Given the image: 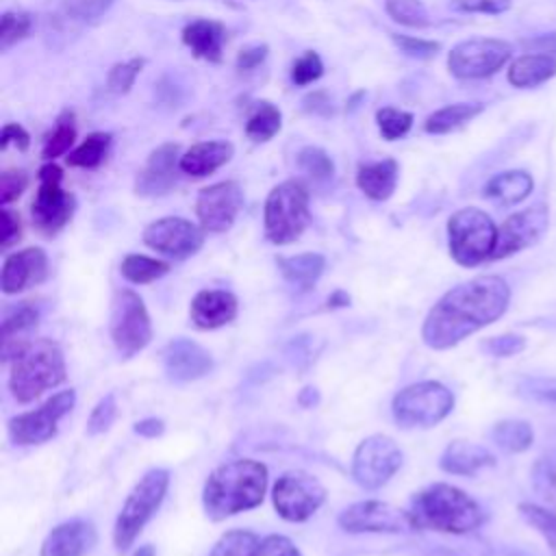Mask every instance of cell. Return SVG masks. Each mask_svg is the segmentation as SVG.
<instances>
[{
    "instance_id": "44dd1931",
    "label": "cell",
    "mask_w": 556,
    "mask_h": 556,
    "mask_svg": "<svg viewBox=\"0 0 556 556\" xmlns=\"http://www.w3.org/2000/svg\"><path fill=\"white\" fill-rule=\"evenodd\" d=\"M163 363H165L167 376L178 382L195 380L208 374L213 365L208 352L189 339L172 341L163 354Z\"/></svg>"
},
{
    "instance_id": "91938a15",
    "label": "cell",
    "mask_w": 556,
    "mask_h": 556,
    "mask_svg": "<svg viewBox=\"0 0 556 556\" xmlns=\"http://www.w3.org/2000/svg\"><path fill=\"white\" fill-rule=\"evenodd\" d=\"M302 106L306 113H313V115H330L332 113V106H330V98L326 91H311L304 96L302 100Z\"/></svg>"
},
{
    "instance_id": "cb8c5ba5",
    "label": "cell",
    "mask_w": 556,
    "mask_h": 556,
    "mask_svg": "<svg viewBox=\"0 0 556 556\" xmlns=\"http://www.w3.org/2000/svg\"><path fill=\"white\" fill-rule=\"evenodd\" d=\"M93 543V526L89 521L74 519L50 530L41 545V556H85Z\"/></svg>"
},
{
    "instance_id": "2e32d148",
    "label": "cell",
    "mask_w": 556,
    "mask_h": 556,
    "mask_svg": "<svg viewBox=\"0 0 556 556\" xmlns=\"http://www.w3.org/2000/svg\"><path fill=\"white\" fill-rule=\"evenodd\" d=\"M243 208V189L235 180H222L200 189L195 215L204 232H226Z\"/></svg>"
},
{
    "instance_id": "5b68a950",
    "label": "cell",
    "mask_w": 556,
    "mask_h": 556,
    "mask_svg": "<svg viewBox=\"0 0 556 556\" xmlns=\"http://www.w3.org/2000/svg\"><path fill=\"white\" fill-rule=\"evenodd\" d=\"M265 237L276 245L295 241L311 222L308 187L302 180L289 178L276 185L265 200Z\"/></svg>"
},
{
    "instance_id": "7c38bea8",
    "label": "cell",
    "mask_w": 556,
    "mask_h": 556,
    "mask_svg": "<svg viewBox=\"0 0 556 556\" xmlns=\"http://www.w3.org/2000/svg\"><path fill=\"white\" fill-rule=\"evenodd\" d=\"M402 465V450L387 434L367 437L354 452L352 476L363 489H380Z\"/></svg>"
},
{
    "instance_id": "e575fe53",
    "label": "cell",
    "mask_w": 556,
    "mask_h": 556,
    "mask_svg": "<svg viewBox=\"0 0 556 556\" xmlns=\"http://www.w3.org/2000/svg\"><path fill=\"white\" fill-rule=\"evenodd\" d=\"M111 143H113L111 132H104V130L89 132L85 137V141L65 156V161H67L70 167L93 169V167H98L106 159V154L111 150Z\"/></svg>"
},
{
    "instance_id": "8d00e7d4",
    "label": "cell",
    "mask_w": 556,
    "mask_h": 556,
    "mask_svg": "<svg viewBox=\"0 0 556 556\" xmlns=\"http://www.w3.org/2000/svg\"><path fill=\"white\" fill-rule=\"evenodd\" d=\"M282 126V113L276 104L263 100V102H256V106L252 109L248 122H245V135L256 141V143H263V141H269L271 137L278 135Z\"/></svg>"
},
{
    "instance_id": "ba28073f",
    "label": "cell",
    "mask_w": 556,
    "mask_h": 556,
    "mask_svg": "<svg viewBox=\"0 0 556 556\" xmlns=\"http://www.w3.org/2000/svg\"><path fill=\"white\" fill-rule=\"evenodd\" d=\"M454 408L452 391L434 380L417 382L393 397V417L402 428H432Z\"/></svg>"
},
{
    "instance_id": "52a82bcc",
    "label": "cell",
    "mask_w": 556,
    "mask_h": 556,
    "mask_svg": "<svg viewBox=\"0 0 556 556\" xmlns=\"http://www.w3.org/2000/svg\"><path fill=\"white\" fill-rule=\"evenodd\" d=\"M169 486V473L165 469H150L128 493L113 530V541L117 549L130 547L143 526L161 506Z\"/></svg>"
},
{
    "instance_id": "6125c7cd",
    "label": "cell",
    "mask_w": 556,
    "mask_h": 556,
    "mask_svg": "<svg viewBox=\"0 0 556 556\" xmlns=\"http://www.w3.org/2000/svg\"><path fill=\"white\" fill-rule=\"evenodd\" d=\"M135 432L137 434H141V437H159L161 432H163V421L161 419H154V417H150V419H143V421H139V424H135Z\"/></svg>"
},
{
    "instance_id": "484cf974",
    "label": "cell",
    "mask_w": 556,
    "mask_h": 556,
    "mask_svg": "<svg viewBox=\"0 0 556 556\" xmlns=\"http://www.w3.org/2000/svg\"><path fill=\"white\" fill-rule=\"evenodd\" d=\"M441 469L454 476H476L478 471L493 467L495 456L480 443L471 441H452L439 460Z\"/></svg>"
},
{
    "instance_id": "6da1fadb",
    "label": "cell",
    "mask_w": 556,
    "mask_h": 556,
    "mask_svg": "<svg viewBox=\"0 0 556 556\" xmlns=\"http://www.w3.org/2000/svg\"><path fill=\"white\" fill-rule=\"evenodd\" d=\"M510 302V287L502 276L484 274L452 287L430 308L421 339L432 350H447L497 321Z\"/></svg>"
},
{
    "instance_id": "ac0fdd59",
    "label": "cell",
    "mask_w": 556,
    "mask_h": 556,
    "mask_svg": "<svg viewBox=\"0 0 556 556\" xmlns=\"http://www.w3.org/2000/svg\"><path fill=\"white\" fill-rule=\"evenodd\" d=\"M339 526L348 532H410L413 521L408 510L389 502L365 500L348 506L339 515Z\"/></svg>"
},
{
    "instance_id": "681fc988",
    "label": "cell",
    "mask_w": 556,
    "mask_h": 556,
    "mask_svg": "<svg viewBox=\"0 0 556 556\" xmlns=\"http://www.w3.org/2000/svg\"><path fill=\"white\" fill-rule=\"evenodd\" d=\"M519 395L528 397V400H536V402H547V404H556V378H523L517 384Z\"/></svg>"
},
{
    "instance_id": "bcb514c9",
    "label": "cell",
    "mask_w": 556,
    "mask_h": 556,
    "mask_svg": "<svg viewBox=\"0 0 556 556\" xmlns=\"http://www.w3.org/2000/svg\"><path fill=\"white\" fill-rule=\"evenodd\" d=\"M143 65H146V59H141V56H132L128 61L115 63L106 74V89L111 93H117V96L130 91V87L135 85Z\"/></svg>"
},
{
    "instance_id": "11a10c76",
    "label": "cell",
    "mask_w": 556,
    "mask_h": 556,
    "mask_svg": "<svg viewBox=\"0 0 556 556\" xmlns=\"http://www.w3.org/2000/svg\"><path fill=\"white\" fill-rule=\"evenodd\" d=\"M269 54V46L267 43H252V46H245L237 52V59H235V67L239 72H252L256 70Z\"/></svg>"
},
{
    "instance_id": "9c48e42d",
    "label": "cell",
    "mask_w": 556,
    "mask_h": 556,
    "mask_svg": "<svg viewBox=\"0 0 556 556\" xmlns=\"http://www.w3.org/2000/svg\"><path fill=\"white\" fill-rule=\"evenodd\" d=\"M513 56V46L495 37H473L456 43L447 54V70L454 78L478 80L497 74Z\"/></svg>"
},
{
    "instance_id": "be15d7a7",
    "label": "cell",
    "mask_w": 556,
    "mask_h": 556,
    "mask_svg": "<svg viewBox=\"0 0 556 556\" xmlns=\"http://www.w3.org/2000/svg\"><path fill=\"white\" fill-rule=\"evenodd\" d=\"M350 302V298L343 293V291H337L334 295H330V300H328V304H332V306H345Z\"/></svg>"
},
{
    "instance_id": "b9f144b4",
    "label": "cell",
    "mask_w": 556,
    "mask_h": 556,
    "mask_svg": "<svg viewBox=\"0 0 556 556\" xmlns=\"http://www.w3.org/2000/svg\"><path fill=\"white\" fill-rule=\"evenodd\" d=\"M35 17L28 11H4L0 17V50L7 52L11 46L26 39L33 30Z\"/></svg>"
},
{
    "instance_id": "9f6ffc18",
    "label": "cell",
    "mask_w": 556,
    "mask_h": 556,
    "mask_svg": "<svg viewBox=\"0 0 556 556\" xmlns=\"http://www.w3.org/2000/svg\"><path fill=\"white\" fill-rule=\"evenodd\" d=\"M258 556H302V554H300V549L287 536L271 534V536L261 541Z\"/></svg>"
},
{
    "instance_id": "9a60e30c",
    "label": "cell",
    "mask_w": 556,
    "mask_h": 556,
    "mask_svg": "<svg viewBox=\"0 0 556 556\" xmlns=\"http://www.w3.org/2000/svg\"><path fill=\"white\" fill-rule=\"evenodd\" d=\"M547 228H549V208L543 202L513 213L497 228V243L491 261H500L526 248H532L543 239Z\"/></svg>"
},
{
    "instance_id": "ee69618b",
    "label": "cell",
    "mask_w": 556,
    "mask_h": 556,
    "mask_svg": "<svg viewBox=\"0 0 556 556\" xmlns=\"http://www.w3.org/2000/svg\"><path fill=\"white\" fill-rule=\"evenodd\" d=\"M376 124L387 141L402 139L413 128V113L395 106H382L376 111Z\"/></svg>"
},
{
    "instance_id": "ffe728a7",
    "label": "cell",
    "mask_w": 556,
    "mask_h": 556,
    "mask_svg": "<svg viewBox=\"0 0 556 556\" xmlns=\"http://www.w3.org/2000/svg\"><path fill=\"white\" fill-rule=\"evenodd\" d=\"M48 276V256L41 248H24L4 258L2 265V291L20 293L33 285H39Z\"/></svg>"
},
{
    "instance_id": "7dc6e473",
    "label": "cell",
    "mask_w": 556,
    "mask_h": 556,
    "mask_svg": "<svg viewBox=\"0 0 556 556\" xmlns=\"http://www.w3.org/2000/svg\"><path fill=\"white\" fill-rule=\"evenodd\" d=\"M324 74V61L315 50H306L291 67V80L298 87H306L315 80H319Z\"/></svg>"
},
{
    "instance_id": "680465c9",
    "label": "cell",
    "mask_w": 556,
    "mask_h": 556,
    "mask_svg": "<svg viewBox=\"0 0 556 556\" xmlns=\"http://www.w3.org/2000/svg\"><path fill=\"white\" fill-rule=\"evenodd\" d=\"M20 237H22V222H20V215L13 213L11 208H2V235H0V245H2V248H11Z\"/></svg>"
},
{
    "instance_id": "60d3db41",
    "label": "cell",
    "mask_w": 556,
    "mask_h": 556,
    "mask_svg": "<svg viewBox=\"0 0 556 556\" xmlns=\"http://www.w3.org/2000/svg\"><path fill=\"white\" fill-rule=\"evenodd\" d=\"M517 510H519L521 519L545 539L552 554L556 556V513L541 504H534V502H521L517 506Z\"/></svg>"
},
{
    "instance_id": "f907efd6",
    "label": "cell",
    "mask_w": 556,
    "mask_h": 556,
    "mask_svg": "<svg viewBox=\"0 0 556 556\" xmlns=\"http://www.w3.org/2000/svg\"><path fill=\"white\" fill-rule=\"evenodd\" d=\"M482 348H484V352L491 354V356L506 358V356H515V354H519V352L526 350V337L506 332V334H497V337L486 339Z\"/></svg>"
},
{
    "instance_id": "ab89813d",
    "label": "cell",
    "mask_w": 556,
    "mask_h": 556,
    "mask_svg": "<svg viewBox=\"0 0 556 556\" xmlns=\"http://www.w3.org/2000/svg\"><path fill=\"white\" fill-rule=\"evenodd\" d=\"M261 541L248 530H228L213 545L208 556H258Z\"/></svg>"
},
{
    "instance_id": "4dcf8cb0",
    "label": "cell",
    "mask_w": 556,
    "mask_h": 556,
    "mask_svg": "<svg viewBox=\"0 0 556 556\" xmlns=\"http://www.w3.org/2000/svg\"><path fill=\"white\" fill-rule=\"evenodd\" d=\"M37 326V311L30 304L13 308L2 321V358H15L28 343L30 330Z\"/></svg>"
},
{
    "instance_id": "8fae6325",
    "label": "cell",
    "mask_w": 556,
    "mask_h": 556,
    "mask_svg": "<svg viewBox=\"0 0 556 556\" xmlns=\"http://www.w3.org/2000/svg\"><path fill=\"white\" fill-rule=\"evenodd\" d=\"M111 339L122 356H132L141 352L152 339V326L143 300L130 291L122 289L113 295L111 302Z\"/></svg>"
},
{
    "instance_id": "836d02e7",
    "label": "cell",
    "mask_w": 556,
    "mask_h": 556,
    "mask_svg": "<svg viewBox=\"0 0 556 556\" xmlns=\"http://www.w3.org/2000/svg\"><path fill=\"white\" fill-rule=\"evenodd\" d=\"M491 439L510 454H521L532 447L534 443V430L523 419H502L493 426Z\"/></svg>"
},
{
    "instance_id": "5bb4252c",
    "label": "cell",
    "mask_w": 556,
    "mask_h": 556,
    "mask_svg": "<svg viewBox=\"0 0 556 556\" xmlns=\"http://www.w3.org/2000/svg\"><path fill=\"white\" fill-rule=\"evenodd\" d=\"M74 391H61L39 408L22 413L9 421V437L17 445H39L54 437L56 424L74 408Z\"/></svg>"
},
{
    "instance_id": "d6986e66",
    "label": "cell",
    "mask_w": 556,
    "mask_h": 556,
    "mask_svg": "<svg viewBox=\"0 0 556 556\" xmlns=\"http://www.w3.org/2000/svg\"><path fill=\"white\" fill-rule=\"evenodd\" d=\"M180 172V146L178 143H161L150 152L143 169L137 174L135 193L143 198L165 195L178 182Z\"/></svg>"
},
{
    "instance_id": "4fadbf2b",
    "label": "cell",
    "mask_w": 556,
    "mask_h": 556,
    "mask_svg": "<svg viewBox=\"0 0 556 556\" xmlns=\"http://www.w3.org/2000/svg\"><path fill=\"white\" fill-rule=\"evenodd\" d=\"M326 489L306 471H285L274 484V506L287 521L308 519L324 502Z\"/></svg>"
},
{
    "instance_id": "e7e4bbea",
    "label": "cell",
    "mask_w": 556,
    "mask_h": 556,
    "mask_svg": "<svg viewBox=\"0 0 556 556\" xmlns=\"http://www.w3.org/2000/svg\"><path fill=\"white\" fill-rule=\"evenodd\" d=\"M135 556H154V549L150 545H143V547H139V552Z\"/></svg>"
},
{
    "instance_id": "6f0895ef",
    "label": "cell",
    "mask_w": 556,
    "mask_h": 556,
    "mask_svg": "<svg viewBox=\"0 0 556 556\" xmlns=\"http://www.w3.org/2000/svg\"><path fill=\"white\" fill-rule=\"evenodd\" d=\"M9 146H15V148L22 150V152L28 150V146H30V135L26 132L24 126L13 124V122H9V124L2 126V132H0V150H7Z\"/></svg>"
},
{
    "instance_id": "30bf717a",
    "label": "cell",
    "mask_w": 556,
    "mask_h": 556,
    "mask_svg": "<svg viewBox=\"0 0 556 556\" xmlns=\"http://www.w3.org/2000/svg\"><path fill=\"white\" fill-rule=\"evenodd\" d=\"M63 169L56 163H46L39 169V187L30 204V215L39 232L46 237L56 235L74 215L76 200L61 187Z\"/></svg>"
},
{
    "instance_id": "f546056e",
    "label": "cell",
    "mask_w": 556,
    "mask_h": 556,
    "mask_svg": "<svg viewBox=\"0 0 556 556\" xmlns=\"http://www.w3.org/2000/svg\"><path fill=\"white\" fill-rule=\"evenodd\" d=\"M556 76V56L543 52H528L510 61L508 83L517 89H532Z\"/></svg>"
},
{
    "instance_id": "7bdbcfd3",
    "label": "cell",
    "mask_w": 556,
    "mask_h": 556,
    "mask_svg": "<svg viewBox=\"0 0 556 556\" xmlns=\"http://www.w3.org/2000/svg\"><path fill=\"white\" fill-rule=\"evenodd\" d=\"M384 11L391 20L408 28H424L430 26V13L421 0H387Z\"/></svg>"
},
{
    "instance_id": "7402d4cb",
    "label": "cell",
    "mask_w": 556,
    "mask_h": 556,
    "mask_svg": "<svg viewBox=\"0 0 556 556\" xmlns=\"http://www.w3.org/2000/svg\"><path fill=\"white\" fill-rule=\"evenodd\" d=\"M115 4V0H65L50 17L48 35H76L80 28L96 24Z\"/></svg>"
},
{
    "instance_id": "d4e9b609",
    "label": "cell",
    "mask_w": 556,
    "mask_h": 556,
    "mask_svg": "<svg viewBox=\"0 0 556 556\" xmlns=\"http://www.w3.org/2000/svg\"><path fill=\"white\" fill-rule=\"evenodd\" d=\"M182 43L193 52V56L219 63L224 56L226 28L215 20H193L182 28Z\"/></svg>"
},
{
    "instance_id": "f1b7e54d",
    "label": "cell",
    "mask_w": 556,
    "mask_h": 556,
    "mask_svg": "<svg viewBox=\"0 0 556 556\" xmlns=\"http://www.w3.org/2000/svg\"><path fill=\"white\" fill-rule=\"evenodd\" d=\"M534 189V178L526 169H506L486 180L482 195L500 206H513L523 202Z\"/></svg>"
},
{
    "instance_id": "d6a6232c",
    "label": "cell",
    "mask_w": 556,
    "mask_h": 556,
    "mask_svg": "<svg viewBox=\"0 0 556 556\" xmlns=\"http://www.w3.org/2000/svg\"><path fill=\"white\" fill-rule=\"evenodd\" d=\"M324 265H326V258L317 252L278 258V267H280L282 276L287 278L289 285H293L298 289H311L317 282V278L321 276Z\"/></svg>"
},
{
    "instance_id": "3957f363",
    "label": "cell",
    "mask_w": 556,
    "mask_h": 556,
    "mask_svg": "<svg viewBox=\"0 0 556 556\" xmlns=\"http://www.w3.org/2000/svg\"><path fill=\"white\" fill-rule=\"evenodd\" d=\"M408 515L415 530L467 534L484 523L482 506L463 489L434 482L410 500Z\"/></svg>"
},
{
    "instance_id": "603a6c76",
    "label": "cell",
    "mask_w": 556,
    "mask_h": 556,
    "mask_svg": "<svg viewBox=\"0 0 556 556\" xmlns=\"http://www.w3.org/2000/svg\"><path fill=\"white\" fill-rule=\"evenodd\" d=\"M191 321L202 330L226 326L237 315V298L230 291L206 289L191 300Z\"/></svg>"
},
{
    "instance_id": "f35d334b",
    "label": "cell",
    "mask_w": 556,
    "mask_h": 556,
    "mask_svg": "<svg viewBox=\"0 0 556 556\" xmlns=\"http://www.w3.org/2000/svg\"><path fill=\"white\" fill-rule=\"evenodd\" d=\"M119 271L132 285H148L165 276L169 271V265L165 261H156L143 254H128L124 256Z\"/></svg>"
},
{
    "instance_id": "db71d44e",
    "label": "cell",
    "mask_w": 556,
    "mask_h": 556,
    "mask_svg": "<svg viewBox=\"0 0 556 556\" xmlns=\"http://www.w3.org/2000/svg\"><path fill=\"white\" fill-rule=\"evenodd\" d=\"M115 415H117L115 395H106V397H102V400L96 404L93 413L89 415V421H87V430H89L91 434L104 432V430H106V428L113 424Z\"/></svg>"
},
{
    "instance_id": "94428289",
    "label": "cell",
    "mask_w": 556,
    "mask_h": 556,
    "mask_svg": "<svg viewBox=\"0 0 556 556\" xmlns=\"http://www.w3.org/2000/svg\"><path fill=\"white\" fill-rule=\"evenodd\" d=\"M526 46L532 48V52H543V54H554L556 56V33H547V35H539L534 39L523 41Z\"/></svg>"
},
{
    "instance_id": "7a4b0ae2",
    "label": "cell",
    "mask_w": 556,
    "mask_h": 556,
    "mask_svg": "<svg viewBox=\"0 0 556 556\" xmlns=\"http://www.w3.org/2000/svg\"><path fill=\"white\" fill-rule=\"evenodd\" d=\"M267 489V467L252 458H237L211 471L202 502L211 519H226L263 502Z\"/></svg>"
},
{
    "instance_id": "8992f818",
    "label": "cell",
    "mask_w": 556,
    "mask_h": 556,
    "mask_svg": "<svg viewBox=\"0 0 556 556\" xmlns=\"http://www.w3.org/2000/svg\"><path fill=\"white\" fill-rule=\"evenodd\" d=\"M450 254L463 267H476L493 258L497 243V226L489 213L465 206L447 219Z\"/></svg>"
},
{
    "instance_id": "c3c4849f",
    "label": "cell",
    "mask_w": 556,
    "mask_h": 556,
    "mask_svg": "<svg viewBox=\"0 0 556 556\" xmlns=\"http://www.w3.org/2000/svg\"><path fill=\"white\" fill-rule=\"evenodd\" d=\"M391 39L393 43L400 48V52H404L406 56L410 59H432L439 54L441 50V43L439 41H432V39H421V37H413V35H397V33H391Z\"/></svg>"
},
{
    "instance_id": "83f0119b",
    "label": "cell",
    "mask_w": 556,
    "mask_h": 556,
    "mask_svg": "<svg viewBox=\"0 0 556 556\" xmlns=\"http://www.w3.org/2000/svg\"><path fill=\"white\" fill-rule=\"evenodd\" d=\"M400 167L395 159H382L374 163L358 165L356 172V187L374 202H384L393 195L397 187Z\"/></svg>"
},
{
    "instance_id": "277c9868",
    "label": "cell",
    "mask_w": 556,
    "mask_h": 556,
    "mask_svg": "<svg viewBox=\"0 0 556 556\" xmlns=\"http://www.w3.org/2000/svg\"><path fill=\"white\" fill-rule=\"evenodd\" d=\"M63 380L65 361L61 350L48 339H37L13 358L9 389L17 402H33Z\"/></svg>"
},
{
    "instance_id": "74e56055",
    "label": "cell",
    "mask_w": 556,
    "mask_h": 556,
    "mask_svg": "<svg viewBox=\"0 0 556 556\" xmlns=\"http://www.w3.org/2000/svg\"><path fill=\"white\" fill-rule=\"evenodd\" d=\"M530 480L539 497L556 510V450L543 452L530 471Z\"/></svg>"
},
{
    "instance_id": "4316f807",
    "label": "cell",
    "mask_w": 556,
    "mask_h": 556,
    "mask_svg": "<svg viewBox=\"0 0 556 556\" xmlns=\"http://www.w3.org/2000/svg\"><path fill=\"white\" fill-rule=\"evenodd\" d=\"M235 154L230 141H200L180 154V172L193 178H204L226 165Z\"/></svg>"
},
{
    "instance_id": "e0dca14e",
    "label": "cell",
    "mask_w": 556,
    "mask_h": 556,
    "mask_svg": "<svg viewBox=\"0 0 556 556\" xmlns=\"http://www.w3.org/2000/svg\"><path fill=\"white\" fill-rule=\"evenodd\" d=\"M143 243L165 256L187 258L202 248L204 230L185 217H161L146 226Z\"/></svg>"
},
{
    "instance_id": "f6af8a7d",
    "label": "cell",
    "mask_w": 556,
    "mask_h": 556,
    "mask_svg": "<svg viewBox=\"0 0 556 556\" xmlns=\"http://www.w3.org/2000/svg\"><path fill=\"white\" fill-rule=\"evenodd\" d=\"M298 167L308 174L313 180H330L334 176V163L328 156L326 150L317 148V146H304L298 152Z\"/></svg>"
},
{
    "instance_id": "d590c367",
    "label": "cell",
    "mask_w": 556,
    "mask_h": 556,
    "mask_svg": "<svg viewBox=\"0 0 556 556\" xmlns=\"http://www.w3.org/2000/svg\"><path fill=\"white\" fill-rule=\"evenodd\" d=\"M74 139H76V115H74V111L65 109V111L59 113V117L54 122V128L43 137L41 156L46 161H54L56 156L67 154Z\"/></svg>"
},
{
    "instance_id": "1f68e13d",
    "label": "cell",
    "mask_w": 556,
    "mask_h": 556,
    "mask_svg": "<svg viewBox=\"0 0 556 556\" xmlns=\"http://www.w3.org/2000/svg\"><path fill=\"white\" fill-rule=\"evenodd\" d=\"M484 111V104L480 102H454L447 106L437 109L430 113L424 122V130L428 135H447L458 128H463L467 122L478 117Z\"/></svg>"
},
{
    "instance_id": "816d5d0a",
    "label": "cell",
    "mask_w": 556,
    "mask_h": 556,
    "mask_svg": "<svg viewBox=\"0 0 556 556\" xmlns=\"http://www.w3.org/2000/svg\"><path fill=\"white\" fill-rule=\"evenodd\" d=\"M513 7V0H450V9L456 13H484L500 15Z\"/></svg>"
},
{
    "instance_id": "f5cc1de1",
    "label": "cell",
    "mask_w": 556,
    "mask_h": 556,
    "mask_svg": "<svg viewBox=\"0 0 556 556\" xmlns=\"http://www.w3.org/2000/svg\"><path fill=\"white\" fill-rule=\"evenodd\" d=\"M28 187V176L24 169H7L0 174V202L9 204L17 200Z\"/></svg>"
}]
</instances>
